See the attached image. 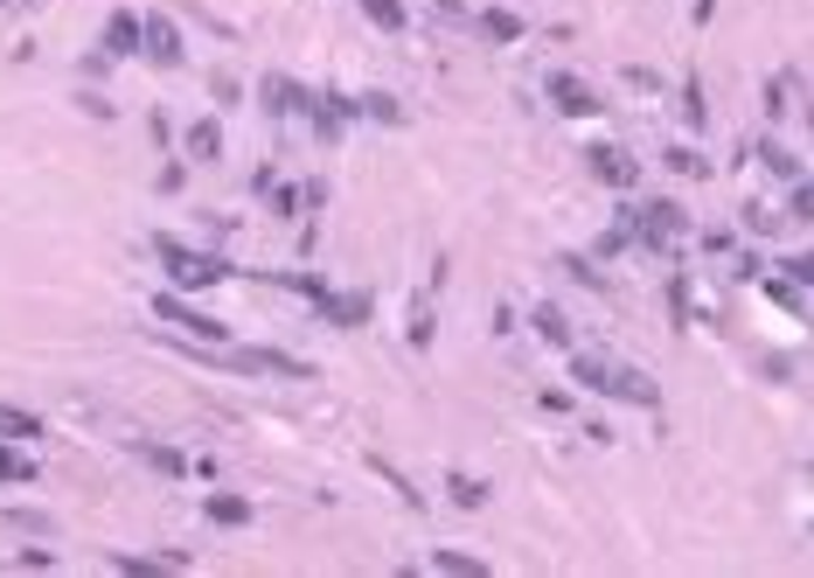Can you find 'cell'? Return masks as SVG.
I'll return each mask as SVG.
<instances>
[{
	"instance_id": "obj_19",
	"label": "cell",
	"mask_w": 814,
	"mask_h": 578,
	"mask_svg": "<svg viewBox=\"0 0 814 578\" xmlns=\"http://www.w3.org/2000/svg\"><path fill=\"white\" fill-rule=\"evenodd\" d=\"M0 439H42V418L36 411H21V405H0Z\"/></svg>"
},
{
	"instance_id": "obj_29",
	"label": "cell",
	"mask_w": 814,
	"mask_h": 578,
	"mask_svg": "<svg viewBox=\"0 0 814 578\" xmlns=\"http://www.w3.org/2000/svg\"><path fill=\"white\" fill-rule=\"evenodd\" d=\"M8 522H14L21 537H42V530H49V516H42V509H8Z\"/></svg>"
},
{
	"instance_id": "obj_27",
	"label": "cell",
	"mask_w": 814,
	"mask_h": 578,
	"mask_svg": "<svg viewBox=\"0 0 814 578\" xmlns=\"http://www.w3.org/2000/svg\"><path fill=\"white\" fill-rule=\"evenodd\" d=\"M153 189H161V196H181V189H189V161H168L161 175H153Z\"/></svg>"
},
{
	"instance_id": "obj_23",
	"label": "cell",
	"mask_w": 814,
	"mask_h": 578,
	"mask_svg": "<svg viewBox=\"0 0 814 578\" xmlns=\"http://www.w3.org/2000/svg\"><path fill=\"white\" fill-rule=\"evenodd\" d=\"M662 161H669V168H675L682 181H711V161H703V153H696V147H669V153H662Z\"/></svg>"
},
{
	"instance_id": "obj_28",
	"label": "cell",
	"mask_w": 814,
	"mask_h": 578,
	"mask_svg": "<svg viewBox=\"0 0 814 578\" xmlns=\"http://www.w3.org/2000/svg\"><path fill=\"white\" fill-rule=\"evenodd\" d=\"M432 565H439V571H488L481 558H466V550H432Z\"/></svg>"
},
{
	"instance_id": "obj_14",
	"label": "cell",
	"mask_w": 814,
	"mask_h": 578,
	"mask_svg": "<svg viewBox=\"0 0 814 578\" xmlns=\"http://www.w3.org/2000/svg\"><path fill=\"white\" fill-rule=\"evenodd\" d=\"M530 328L550 341V349H571V321H564L557 300H536V307H530Z\"/></svg>"
},
{
	"instance_id": "obj_16",
	"label": "cell",
	"mask_w": 814,
	"mask_h": 578,
	"mask_svg": "<svg viewBox=\"0 0 814 578\" xmlns=\"http://www.w3.org/2000/svg\"><path fill=\"white\" fill-rule=\"evenodd\" d=\"M758 168H766L773 181H801V161H794V153H786V147H780L773 133H766V140H758Z\"/></svg>"
},
{
	"instance_id": "obj_7",
	"label": "cell",
	"mask_w": 814,
	"mask_h": 578,
	"mask_svg": "<svg viewBox=\"0 0 814 578\" xmlns=\"http://www.w3.org/2000/svg\"><path fill=\"white\" fill-rule=\"evenodd\" d=\"M181 161L217 168L223 161V119H189V133H181Z\"/></svg>"
},
{
	"instance_id": "obj_4",
	"label": "cell",
	"mask_w": 814,
	"mask_h": 578,
	"mask_svg": "<svg viewBox=\"0 0 814 578\" xmlns=\"http://www.w3.org/2000/svg\"><path fill=\"white\" fill-rule=\"evenodd\" d=\"M349 119H355V98H341V91H306V126H313V140H341V133H349Z\"/></svg>"
},
{
	"instance_id": "obj_10",
	"label": "cell",
	"mask_w": 814,
	"mask_h": 578,
	"mask_svg": "<svg viewBox=\"0 0 814 578\" xmlns=\"http://www.w3.org/2000/svg\"><path fill=\"white\" fill-rule=\"evenodd\" d=\"M606 398H620V405H641V411H654V405H662V390H654L641 370H620V362H613V377H606Z\"/></svg>"
},
{
	"instance_id": "obj_34",
	"label": "cell",
	"mask_w": 814,
	"mask_h": 578,
	"mask_svg": "<svg viewBox=\"0 0 814 578\" xmlns=\"http://www.w3.org/2000/svg\"><path fill=\"white\" fill-rule=\"evenodd\" d=\"M77 70H84V77H112V57H104V49H91V57L77 63Z\"/></svg>"
},
{
	"instance_id": "obj_32",
	"label": "cell",
	"mask_w": 814,
	"mask_h": 578,
	"mask_svg": "<svg viewBox=\"0 0 814 578\" xmlns=\"http://www.w3.org/2000/svg\"><path fill=\"white\" fill-rule=\"evenodd\" d=\"M370 467H376V475H383V481H390V488H398V495H404V502H411V509H418V488H411V481H404V475H398V467H390V460H370Z\"/></svg>"
},
{
	"instance_id": "obj_1",
	"label": "cell",
	"mask_w": 814,
	"mask_h": 578,
	"mask_svg": "<svg viewBox=\"0 0 814 578\" xmlns=\"http://www.w3.org/2000/svg\"><path fill=\"white\" fill-rule=\"evenodd\" d=\"M153 258L168 266V286H181V293H202V286H217L230 279V258L223 251H195V245H181V238H153Z\"/></svg>"
},
{
	"instance_id": "obj_5",
	"label": "cell",
	"mask_w": 814,
	"mask_h": 578,
	"mask_svg": "<svg viewBox=\"0 0 814 578\" xmlns=\"http://www.w3.org/2000/svg\"><path fill=\"white\" fill-rule=\"evenodd\" d=\"M543 91H550V104H557L564 119H599V91L577 84L571 70H543Z\"/></svg>"
},
{
	"instance_id": "obj_15",
	"label": "cell",
	"mask_w": 814,
	"mask_h": 578,
	"mask_svg": "<svg viewBox=\"0 0 814 578\" xmlns=\"http://www.w3.org/2000/svg\"><path fill=\"white\" fill-rule=\"evenodd\" d=\"M202 516L217 522V530H244V522H251V502H244V495H209Z\"/></svg>"
},
{
	"instance_id": "obj_20",
	"label": "cell",
	"mask_w": 814,
	"mask_h": 578,
	"mask_svg": "<svg viewBox=\"0 0 814 578\" xmlns=\"http://www.w3.org/2000/svg\"><path fill=\"white\" fill-rule=\"evenodd\" d=\"M140 460L153 467V475H168V481L189 475V454H181V446H140Z\"/></svg>"
},
{
	"instance_id": "obj_18",
	"label": "cell",
	"mask_w": 814,
	"mask_h": 578,
	"mask_svg": "<svg viewBox=\"0 0 814 578\" xmlns=\"http://www.w3.org/2000/svg\"><path fill=\"white\" fill-rule=\"evenodd\" d=\"M355 112H362V119H376V126H404V104L390 98V91H362V98H355Z\"/></svg>"
},
{
	"instance_id": "obj_21",
	"label": "cell",
	"mask_w": 814,
	"mask_h": 578,
	"mask_svg": "<svg viewBox=\"0 0 814 578\" xmlns=\"http://www.w3.org/2000/svg\"><path fill=\"white\" fill-rule=\"evenodd\" d=\"M682 126H690V133H703V126H711V104H703V77H690V84H682Z\"/></svg>"
},
{
	"instance_id": "obj_11",
	"label": "cell",
	"mask_w": 814,
	"mask_h": 578,
	"mask_svg": "<svg viewBox=\"0 0 814 578\" xmlns=\"http://www.w3.org/2000/svg\"><path fill=\"white\" fill-rule=\"evenodd\" d=\"M258 104H265L272 119H293V112H306V91L293 77H265V84H258Z\"/></svg>"
},
{
	"instance_id": "obj_25",
	"label": "cell",
	"mask_w": 814,
	"mask_h": 578,
	"mask_svg": "<svg viewBox=\"0 0 814 578\" xmlns=\"http://www.w3.org/2000/svg\"><path fill=\"white\" fill-rule=\"evenodd\" d=\"M445 495H453L460 509H488V481H474V475H453V481H445Z\"/></svg>"
},
{
	"instance_id": "obj_24",
	"label": "cell",
	"mask_w": 814,
	"mask_h": 578,
	"mask_svg": "<svg viewBox=\"0 0 814 578\" xmlns=\"http://www.w3.org/2000/svg\"><path fill=\"white\" fill-rule=\"evenodd\" d=\"M362 14H370V21H376V29H390V36H398V29H411V14H404V0H362Z\"/></svg>"
},
{
	"instance_id": "obj_22",
	"label": "cell",
	"mask_w": 814,
	"mask_h": 578,
	"mask_svg": "<svg viewBox=\"0 0 814 578\" xmlns=\"http://www.w3.org/2000/svg\"><path fill=\"white\" fill-rule=\"evenodd\" d=\"M557 266L577 279V286H592V293H606V272H599V258H585V251H564Z\"/></svg>"
},
{
	"instance_id": "obj_26",
	"label": "cell",
	"mask_w": 814,
	"mask_h": 578,
	"mask_svg": "<svg viewBox=\"0 0 814 578\" xmlns=\"http://www.w3.org/2000/svg\"><path fill=\"white\" fill-rule=\"evenodd\" d=\"M626 245H634V238H626V217H620L613 230H599V245H592V258H620Z\"/></svg>"
},
{
	"instance_id": "obj_6",
	"label": "cell",
	"mask_w": 814,
	"mask_h": 578,
	"mask_svg": "<svg viewBox=\"0 0 814 578\" xmlns=\"http://www.w3.org/2000/svg\"><path fill=\"white\" fill-rule=\"evenodd\" d=\"M140 57L161 70H181V29L168 14H140Z\"/></svg>"
},
{
	"instance_id": "obj_30",
	"label": "cell",
	"mask_w": 814,
	"mask_h": 578,
	"mask_svg": "<svg viewBox=\"0 0 814 578\" xmlns=\"http://www.w3.org/2000/svg\"><path fill=\"white\" fill-rule=\"evenodd\" d=\"M745 230H752V238H773V209L766 202H745Z\"/></svg>"
},
{
	"instance_id": "obj_17",
	"label": "cell",
	"mask_w": 814,
	"mask_h": 578,
	"mask_svg": "<svg viewBox=\"0 0 814 578\" xmlns=\"http://www.w3.org/2000/svg\"><path fill=\"white\" fill-rule=\"evenodd\" d=\"M474 29H481L488 42H515V36H522V14H509V8H481Z\"/></svg>"
},
{
	"instance_id": "obj_2",
	"label": "cell",
	"mask_w": 814,
	"mask_h": 578,
	"mask_svg": "<svg viewBox=\"0 0 814 578\" xmlns=\"http://www.w3.org/2000/svg\"><path fill=\"white\" fill-rule=\"evenodd\" d=\"M620 217H626V238H634V245H647V251H669V245L682 238V230H690V217H682V202H669V196L626 202Z\"/></svg>"
},
{
	"instance_id": "obj_8",
	"label": "cell",
	"mask_w": 814,
	"mask_h": 578,
	"mask_svg": "<svg viewBox=\"0 0 814 578\" xmlns=\"http://www.w3.org/2000/svg\"><path fill=\"white\" fill-rule=\"evenodd\" d=\"M592 175L606 181V189H641V168H634V153H620V147H606V140L592 147Z\"/></svg>"
},
{
	"instance_id": "obj_33",
	"label": "cell",
	"mask_w": 814,
	"mask_h": 578,
	"mask_svg": "<svg viewBox=\"0 0 814 578\" xmlns=\"http://www.w3.org/2000/svg\"><path fill=\"white\" fill-rule=\"evenodd\" d=\"M147 140H153V147H174V119L153 112V119H147Z\"/></svg>"
},
{
	"instance_id": "obj_9",
	"label": "cell",
	"mask_w": 814,
	"mask_h": 578,
	"mask_svg": "<svg viewBox=\"0 0 814 578\" xmlns=\"http://www.w3.org/2000/svg\"><path fill=\"white\" fill-rule=\"evenodd\" d=\"M21 481H42V460L29 454V439H0V488H21Z\"/></svg>"
},
{
	"instance_id": "obj_3",
	"label": "cell",
	"mask_w": 814,
	"mask_h": 578,
	"mask_svg": "<svg viewBox=\"0 0 814 578\" xmlns=\"http://www.w3.org/2000/svg\"><path fill=\"white\" fill-rule=\"evenodd\" d=\"M153 321H168L181 341H209V349H223V341H230V328L217 321V313L189 307V293H181V286H161V293H153Z\"/></svg>"
},
{
	"instance_id": "obj_13",
	"label": "cell",
	"mask_w": 814,
	"mask_h": 578,
	"mask_svg": "<svg viewBox=\"0 0 814 578\" xmlns=\"http://www.w3.org/2000/svg\"><path fill=\"white\" fill-rule=\"evenodd\" d=\"M321 321H334V328H362V321H370V293H334V286H328Z\"/></svg>"
},
{
	"instance_id": "obj_31",
	"label": "cell",
	"mask_w": 814,
	"mask_h": 578,
	"mask_svg": "<svg viewBox=\"0 0 814 578\" xmlns=\"http://www.w3.org/2000/svg\"><path fill=\"white\" fill-rule=\"evenodd\" d=\"M77 104H84V119H98V126L112 119V98H104V91H77Z\"/></svg>"
},
{
	"instance_id": "obj_12",
	"label": "cell",
	"mask_w": 814,
	"mask_h": 578,
	"mask_svg": "<svg viewBox=\"0 0 814 578\" xmlns=\"http://www.w3.org/2000/svg\"><path fill=\"white\" fill-rule=\"evenodd\" d=\"M98 49H104L112 63H119V57H140V14H125V8H119L112 21H104V42H98Z\"/></svg>"
},
{
	"instance_id": "obj_35",
	"label": "cell",
	"mask_w": 814,
	"mask_h": 578,
	"mask_svg": "<svg viewBox=\"0 0 814 578\" xmlns=\"http://www.w3.org/2000/svg\"><path fill=\"white\" fill-rule=\"evenodd\" d=\"M432 14H466V0H432Z\"/></svg>"
}]
</instances>
